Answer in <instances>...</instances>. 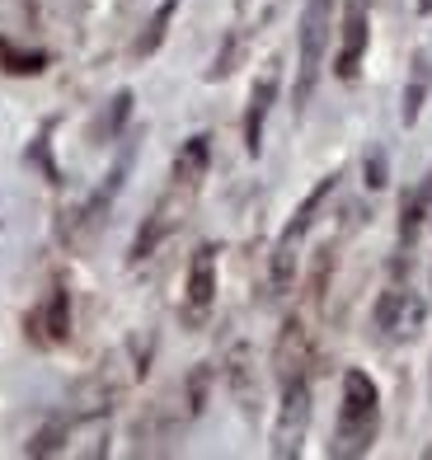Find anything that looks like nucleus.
<instances>
[{
	"mask_svg": "<svg viewBox=\"0 0 432 460\" xmlns=\"http://www.w3.org/2000/svg\"><path fill=\"white\" fill-rule=\"evenodd\" d=\"M381 432V390L362 367L343 371V404H339V428H334V456H366Z\"/></svg>",
	"mask_w": 432,
	"mask_h": 460,
	"instance_id": "obj_1",
	"label": "nucleus"
},
{
	"mask_svg": "<svg viewBox=\"0 0 432 460\" xmlns=\"http://www.w3.org/2000/svg\"><path fill=\"white\" fill-rule=\"evenodd\" d=\"M334 38V0H305L301 10V38H296V113L311 103L315 85H320V66Z\"/></svg>",
	"mask_w": 432,
	"mask_h": 460,
	"instance_id": "obj_2",
	"label": "nucleus"
},
{
	"mask_svg": "<svg viewBox=\"0 0 432 460\" xmlns=\"http://www.w3.org/2000/svg\"><path fill=\"white\" fill-rule=\"evenodd\" d=\"M339 188V174H329V179H320L311 193H305V202L292 212V221H287V230L278 235V249H273V291L282 296V291H292V282H296V249H301V240H305V230H311V221H315V212L324 207V198Z\"/></svg>",
	"mask_w": 432,
	"mask_h": 460,
	"instance_id": "obj_3",
	"label": "nucleus"
},
{
	"mask_svg": "<svg viewBox=\"0 0 432 460\" xmlns=\"http://www.w3.org/2000/svg\"><path fill=\"white\" fill-rule=\"evenodd\" d=\"M305 428H311V381H305V376H287L278 423H273V456H282V460L301 456Z\"/></svg>",
	"mask_w": 432,
	"mask_h": 460,
	"instance_id": "obj_4",
	"label": "nucleus"
},
{
	"mask_svg": "<svg viewBox=\"0 0 432 460\" xmlns=\"http://www.w3.org/2000/svg\"><path fill=\"white\" fill-rule=\"evenodd\" d=\"M212 301H216V249L202 244L193 263H189V287H183V320L193 329L212 315Z\"/></svg>",
	"mask_w": 432,
	"mask_h": 460,
	"instance_id": "obj_5",
	"label": "nucleus"
},
{
	"mask_svg": "<svg viewBox=\"0 0 432 460\" xmlns=\"http://www.w3.org/2000/svg\"><path fill=\"white\" fill-rule=\"evenodd\" d=\"M278 85H282V71H278V61H269L250 90V109H244V151L250 155L263 151V122H269L273 103H278Z\"/></svg>",
	"mask_w": 432,
	"mask_h": 460,
	"instance_id": "obj_6",
	"label": "nucleus"
},
{
	"mask_svg": "<svg viewBox=\"0 0 432 460\" xmlns=\"http://www.w3.org/2000/svg\"><path fill=\"white\" fill-rule=\"evenodd\" d=\"M366 43H372V14H366V0H353L343 14V43H339V61H334L339 80H353L362 71Z\"/></svg>",
	"mask_w": 432,
	"mask_h": 460,
	"instance_id": "obj_7",
	"label": "nucleus"
},
{
	"mask_svg": "<svg viewBox=\"0 0 432 460\" xmlns=\"http://www.w3.org/2000/svg\"><path fill=\"white\" fill-rule=\"evenodd\" d=\"M419 324H423V301L409 296V291L395 282L381 296V305H376V329L381 333H395V339H414Z\"/></svg>",
	"mask_w": 432,
	"mask_h": 460,
	"instance_id": "obj_8",
	"label": "nucleus"
},
{
	"mask_svg": "<svg viewBox=\"0 0 432 460\" xmlns=\"http://www.w3.org/2000/svg\"><path fill=\"white\" fill-rule=\"evenodd\" d=\"M207 160H212V146H207V137H189V141H183V151L174 155V170H170V179L189 183V188H202V174H207Z\"/></svg>",
	"mask_w": 432,
	"mask_h": 460,
	"instance_id": "obj_9",
	"label": "nucleus"
},
{
	"mask_svg": "<svg viewBox=\"0 0 432 460\" xmlns=\"http://www.w3.org/2000/svg\"><path fill=\"white\" fill-rule=\"evenodd\" d=\"M174 10H179V0H160V5H155V14L146 19V29H141V38L132 43V57H137V61H146L151 52H160L164 33H170V19H174Z\"/></svg>",
	"mask_w": 432,
	"mask_h": 460,
	"instance_id": "obj_10",
	"label": "nucleus"
},
{
	"mask_svg": "<svg viewBox=\"0 0 432 460\" xmlns=\"http://www.w3.org/2000/svg\"><path fill=\"white\" fill-rule=\"evenodd\" d=\"M428 85H432V61L419 52V57H414V71H409V90H404V128H414V122H419L423 99H428Z\"/></svg>",
	"mask_w": 432,
	"mask_h": 460,
	"instance_id": "obj_11",
	"label": "nucleus"
},
{
	"mask_svg": "<svg viewBox=\"0 0 432 460\" xmlns=\"http://www.w3.org/2000/svg\"><path fill=\"white\" fill-rule=\"evenodd\" d=\"M66 333H71V296L57 287L52 296H48V339H52V343H61Z\"/></svg>",
	"mask_w": 432,
	"mask_h": 460,
	"instance_id": "obj_12",
	"label": "nucleus"
},
{
	"mask_svg": "<svg viewBox=\"0 0 432 460\" xmlns=\"http://www.w3.org/2000/svg\"><path fill=\"white\" fill-rule=\"evenodd\" d=\"M419 10H423V14H432V0H419Z\"/></svg>",
	"mask_w": 432,
	"mask_h": 460,
	"instance_id": "obj_13",
	"label": "nucleus"
},
{
	"mask_svg": "<svg viewBox=\"0 0 432 460\" xmlns=\"http://www.w3.org/2000/svg\"><path fill=\"white\" fill-rule=\"evenodd\" d=\"M428 456H432V447H428Z\"/></svg>",
	"mask_w": 432,
	"mask_h": 460,
	"instance_id": "obj_14",
	"label": "nucleus"
},
{
	"mask_svg": "<svg viewBox=\"0 0 432 460\" xmlns=\"http://www.w3.org/2000/svg\"><path fill=\"white\" fill-rule=\"evenodd\" d=\"M428 287H432V278H428Z\"/></svg>",
	"mask_w": 432,
	"mask_h": 460,
	"instance_id": "obj_15",
	"label": "nucleus"
}]
</instances>
